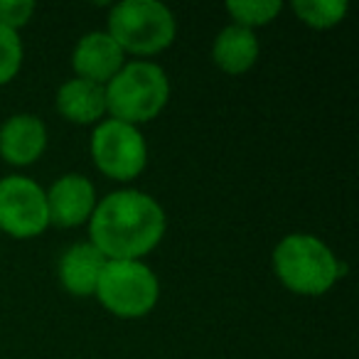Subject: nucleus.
<instances>
[{"mask_svg": "<svg viewBox=\"0 0 359 359\" xmlns=\"http://www.w3.org/2000/svg\"><path fill=\"white\" fill-rule=\"evenodd\" d=\"M165 212L150 195L138 190L111 192L89 219L91 244L109 261H140L165 236Z\"/></svg>", "mask_w": 359, "mask_h": 359, "instance_id": "nucleus-1", "label": "nucleus"}, {"mask_svg": "<svg viewBox=\"0 0 359 359\" xmlns=\"http://www.w3.org/2000/svg\"><path fill=\"white\" fill-rule=\"evenodd\" d=\"M106 114L130 126L153 121L168 106L170 81L155 62H126L121 72L104 86Z\"/></svg>", "mask_w": 359, "mask_h": 359, "instance_id": "nucleus-2", "label": "nucleus"}, {"mask_svg": "<svg viewBox=\"0 0 359 359\" xmlns=\"http://www.w3.org/2000/svg\"><path fill=\"white\" fill-rule=\"evenodd\" d=\"M273 271L298 295H323L342 278V266L313 234H288L273 249Z\"/></svg>", "mask_w": 359, "mask_h": 359, "instance_id": "nucleus-3", "label": "nucleus"}, {"mask_svg": "<svg viewBox=\"0 0 359 359\" xmlns=\"http://www.w3.org/2000/svg\"><path fill=\"white\" fill-rule=\"evenodd\" d=\"M109 32L116 45L130 55L150 57L168 50L177 32V22L168 6L158 0H123L111 8Z\"/></svg>", "mask_w": 359, "mask_h": 359, "instance_id": "nucleus-4", "label": "nucleus"}, {"mask_svg": "<svg viewBox=\"0 0 359 359\" xmlns=\"http://www.w3.org/2000/svg\"><path fill=\"white\" fill-rule=\"evenodd\" d=\"M94 295L114 315L135 320L155 308L160 283L143 261H106Z\"/></svg>", "mask_w": 359, "mask_h": 359, "instance_id": "nucleus-5", "label": "nucleus"}, {"mask_svg": "<svg viewBox=\"0 0 359 359\" xmlns=\"http://www.w3.org/2000/svg\"><path fill=\"white\" fill-rule=\"evenodd\" d=\"M91 158L106 177L128 182L148 165V145L138 126L106 118L91 135Z\"/></svg>", "mask_w": 359, "mask_h": 359, "instance_id": "nucleus-6", "label": "nucleus"}, {"mask_svg": "<svg viewBox=\"0 0 359 359\" xmlns=\"http://www.w3.org/2000/svg\"><path fill=\"white\" fill-rule=\"evenodd\" d=\"M47 226V195L35 180L22 175H8L0 180V229L15 239H32Z\"/></svg>", "mask_w": 359, "mask_h": 359, "instance_id": "nucleus-7", "label": "nucleus"}, {"mask_svg": "<svg viewBox=\"0 0 359 359\" xmlns=\"http://www.w3.org/2000/svg\"><path fill=\"white\" fill-rule=\"evenodd\" d=\"M45 195L50 224L55 226H65V229L81 226L91 219L96 210V190L84 175H62Z\"/></svg>", "mask_w": 359, "mask_h": 359, "instance_id": "nucleus-8", "label": "nucleus"}, {"mask_svg": "<svg viewBox=\"0 0 359 359\" xmlns=\"http://www.w3.org/2000/svg\"><path fill=\"white\" fill-rule=\"evenodd\" d=\"M123 65H126L123 50L104 30L89 32V35L81 37L74 47V55H72V67H74L76 76L101 86L109 84Z\"/></svg>", "mask_w": 359, "mask_h": 359, "instance_id": "nucleus-9", "label": "nucleus"}, {"mask_svg": "<svg viewBox=\"0 0 359 359\" xmlns=\"http://www.w3.org/2000/svg\"><path fill=\"white\" fill-rule=\"evenodd\" d=\"M47 148V126L35 114H15L0 126V158L18 168L32 165Z\"/></svg>", "mask_w": 359, "mask_h": 359, "instance_id": "nucleus-10", "label": "nucleus"}, {"mask_svg": "<svg viewBox=\"0 0 359 359\" xmlns=\"http://www.w3.org/2000/svg\"><path fill=\"white\" fill-rule=\"evenodd\" d=\"M106 261L109 259L91 241L72 244L60 259V283L76 298L94 295Z\"/></svg>", "mask_w": 359, "mask_h": 359, "instance_id": "nucleus-11", "label": "nucleus"}, {"mask_svg": "<svg viewBox=\"0 0 359 359\" xmlns=\"http://www.w3.org/2000/svg\"><path fill=\"white\" fill-rule=\"evenodd\" d=\"M57 111L79 126L101 123L106 114V91L101 84L86 79H69L57 91Z\"/></svg>", "mask_w": 359, "mask_h": 359, "instance_id": "nucleus-12", "label": "nucleus"}, {"mask_svg": "<svg viewBox=\"0 0 359 359\" xmlns=\"http://www.w3.org/2000/svg\"><path fill=\"white\" fill-rule=\"evenodd\" d=\"M259 37L254 30L241 25H229L217 35L212 47V60L226 74H244L259 60Z\"/></svg>", "mask_w": 359, "mask_h": 359, "instance_id": "nucleus-13", "label": "nucleus"}, {"mask_svg": "<svg viewBox=\"0 0 359 359\" xmlns=\"http://www.w3.org/2000/svg\"><path fill=\"white\" fill-rule=\"evenodd\" d=\"M347 0H293V13L315 30H330L347 15Z\"/></svg>", "mask_w": 359, "mask_h": 359, "instance_id": "nucleus-14", "label": "nucleus"}, {"mask_svg": "<svg viewBox=\"0 0 359 359\" xmlns=\"http://www.w3.org/2000/svg\"><path fill=\"white\" fill-rule=\"evenodd\" d=\"M226 11L234 18V25L241 27H264L269 22H273L278 18V13L283 11L280 0H229Z\"/></svg>", "mask_w": 359, "mask_h": 359, "instance_id": "nucleus-15", "label": "nucleus"}, {"mask_svg": "<svg viewBox=\"0 0 359 359\" xmlns=\"http://www.w3.org/2000/svg\"><path fill=\"white\" fill-rule=\"evenodd\" d=\"M22 67V40L15 30L0 25V86L15 79Z\"/></svg>", "mask_w": 359, "mask_h": 359, "instance_id": "nucleus-16", "label": "nucleus"}, {"mask_svg": "<svg viewBox=\"0 0 359 359\" xmlns=\"http://www.w3.org/2000/svg\"><path fill=\"white\" fill-rule=\"evenodd\" d=\"M32 13H35L32 0H0V25L11 27L15 32L30 22Z\"/></svg>", "mask_w": 359, "mask_h": 359, "instance_id": "nucleus-17", "label": "nucleus"}]
</instances>
